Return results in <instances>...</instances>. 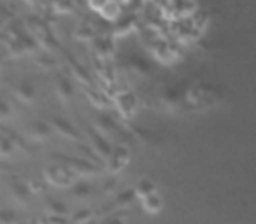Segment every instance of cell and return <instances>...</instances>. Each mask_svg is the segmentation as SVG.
I'll list each match as a JSON object with an SVG mask.
<instances>
[{"label":"cell","instance_id":"obj_3","mask_svg":"<svg viewBox=\"0 0 256 224\" xmlns=\"http://www.w3.org/2000/svg\"><path fill=\"white\" fill-rule=\"evenodd\" d=\"M12 95H14L22 103H26V105H32V103H36V100H37L36 88H34L32 82L26 81V79L16 82L14 88H12Z\"/></svg>","mask_w":256,"mask_h":224},{"label":"cell","instance_id":"obj_9","mask_svg":"<svg viewBox=\"0 0 256 224\" xmlns=\"http://www.w3.org/2000/svg\"><path fill=\"white\" fill-rule=\"evenodd\" d=\"M90 142H92V147L93 151H95L98 156H104L107 158L110 154V151H112V147H110V144L107 142V139H104L102 135H98L96 132H90Z\"/></svg>","mask_w":256,"mask_h":224},{"label":"cell","instance_id":"obj_18","mask_svg":"<svg viewBox=\"0 0 256 224\" xmlns=\"http://www.w3.org/2000/svg\"><path fill=\"white\" fill-rule=\"evenodd\" d=\"M86 95H88V98L92 100L93 105H96V107H107L109 105V102L106 100V96H104L100 91H96L95 88H90L88 91H86Z\"/></svg>","mask_w":256,"mask_h":224},{"label":"cell","instance_id":"obj_13","mask_svg":"<svg viewBox=\"0 0 256 224\" xmlns=\"http://www.w3.org/2000/svg\"><path fill=\"white\" fill-rule=\"evenodd\" d=\"M48 179L54 184H68L70 182V174L65 167H53L48 172Z\"/></svg>","mask_w":256,"mask_h":224},{"label":"cell","instance_id":"obj_14","mask_svg":"<svg viewBox=\"0 0 256 224\" xmlns=\"http://www.w3.org/2000/svg\"><path fill=\"white\" fill-rule=\"evenodd\" d=\"M74 37L79 40V42H93V39L96 37V33H95L93 25H90V23H81V25L76 28Z\"/></svg>","mask_w":256,"mask_h":224},{"label":"cell","instance_id":"obj_12","mask_svg":"<svg viewBox=\"0 0 256 224\" xmlns=\"http://www.w3.org/2000/svg\"><path fill=\"white\" fill-rule=\"evenodd\" d=\"M51 132H53V130H51L50 125H46V123L37 121V123H32V125H30V137H32L36 142H42V140L50 139Z\"/></svg>","mask_w":256,"mask_h":224},{"label":"cell","instance_id":"obj_19","mask_svg":"<svg viewBox=\"0 0 256 224\" xmlns=\"http://www.w3.org/2000/svg\"><path fill=\"white\" fill-rule=\"evenodd\" d=\"M14 151V144L9 137H6L4 133H0V156H11Z\"/></svg>","mask_w":256,"mask_h":224},{"label":"cell","instance_id":"obj_21","mask_svg":"<svg viewBox=\"0 0 256 224\" xmlns=\"http://www.w3.org/2000/svg\"><path fill=\"white\" fill-rule=\"evenodd\" d=\"M9 116H11V107L4 100H0V119H8Z\"/></svg>","mask_w":256,"mask_h":224},{"label":"cell","instance_id":"obj_5","mask_svg":"<svg viewBox=\"0 0 256 224\" xmlns=\"http://www.w3.org/2000/svg\"><path fill=\"white\" fill-rule=\"evenodd\" d=\"M50 128L54 130V132H56L60 137H64V139H68V140H81V135H79L78 130H76L74 126H72L68 121H65V119H58V118L51 119Z\"/></svg>","mask_w":256,"mask_h":224},{"label":"cell","instance_id":"obj_7","mask_svg":"<svg viewBox=\"0 0 256 224\" xmlns=\"http://www.w3.org/2000/svg\"><path fill=\"white\" fill-rule=\"evenodd\" d=\"M93 53L95 56L102 61V65H107V61L112 58V53H114V47H112V42L106 37L102 39H93Z\"/></svg>","mask_w":256,"mask_h":224},{"label":"cell","instance_id":"obj_20","mask_svg":"<svg viewBox=\"0 0 256 224\" xmlns=\"http://www.w3.org/2000/svg\"><path fill=\"white\" fill-rule=\"evenodd\" d=\"M107 2H109V0H88V5H90V9H92V11L100 12Z\"/></svg>","mask_w":256,"mask_h":224},{"label":"cell","instance_id":"obj_4","mask_svg":"<svg viewBox=\"0 0 256 224\" xmlns=\"http://www.w3.org/2000/svg\"><path fill=\"white\" fill-rule=\"evenodd\" d=\"M54 89H56V95L58 98L62 100L64 103H68L74 96V84L72 81L64 74H58L54 77Z\"/></svg>","mask_w":256,"mask_h":224},{"label":"cell","instance_id":"obj_11","mask_svg":"<svg viewBox=\"0 0 256 224\" xmlns=\"http://www.w3.org/2000/svg\"><path fill=\"white\" fill-rule=\"evenodd\" d=\"M121 12H123V5L118 4L116 0H109L98 14L102 16L106 21H118V19L121 18Z\"/></svg>","mask_w":256,"mask_h":224},{"label":"cell","instance_id":"obj_6","mask_svg":"<svg viewBox=\"0 0 256 224\" xmlns=\"http://www.w3.org/2000/svg\"><path fill=\"white\" fill-rule=\"evenodd\" d=\"M126 70L130 74L137 75V77H148L151 74V65L148 60H144L139 54H134V56L128 58L126 61Z\"/></svg>","mask_w":256,"mask_h":224},{"label":"cell","instance_id":"obj_16","mask_svg":"<svg viewBox=\"0 0 256 224\" xmlns=\"http://www.w3.org/2000/svg\"><path fill=\"white\" fill-rule=\"evenodd\" d=\"M34 63L40 68V70H54L58 67V61L54 60L51 54H36Z\"/></svg>","mask_w":256,"mask_h":224},{"label":"cell","instance_id":"obj_22","mask_svg":"<svg viewBox=\"0 0 256 224\" xmlns=\"http://www.w3.org/2000/svg\"><path fill=\"white\" fill-rule=\"evenodd\" d=\"M23 2H26V4L32 5V7H37V5L40 4V0H23Z\"/></svg>","mask_w":256,"mask_h":224},{"label":"cell","instance_id":"obj_17","mask_svg":"<svg viewBox=\"0 0 256 224\" xmlns=\"http://www.w3.org/2000/svg\"><path fill=\"white\" fill-rule=\"evenodd\" d=\"M134 26H136V19H134V18H124L123 21L116 26V30H114V37H124L126 33L132 32Z\"/></svg>","mask_w":256,"mask_h":224},{"label":"cell","instance_id":"obj_10","mask_svg":"<svg viewBox=\"0 0 256 224\" xmlns=\"http://www.w3.org/2000/svg\"><path fill=\"white\" fill-rule=\"evenodd\" d=\"M67 63H68V67H70L72 74H74L76 81L81 82V84H84V86H88V88H93V82H92V79H90V75H88V70H86L82 65H79L78 61L72 60V58H67Z\"/></svg>","mask_w":256,"mask_h":224},{"label":"cell","instance_id":"obj_8","mask_svg":"<svg viewBox=\"0 0 256 224\" xmlns=\"http://www.w3.org/2000/svg\"><path fill=\"white\" fill-rule=\"evenodd\" d=\"M128 160H130L128 151L124 147H118V149L110 151V154L107 156V165H109V168L112 172H120L126 167Z\"/></svg>","mask_w":256,"mask_h":224},{"label":"cell","instance_id":"obj_1","mask_svg":"<svg viewBox=\"0 0 256 224\" xmlns=\"http://www.w3.org/2000/svg\"><path fill=\"white\" fill-rule=\"evenodd\" d=\"M214 98V89L206 82H196L192 84L186 89L184 100L192 107H204L206 103H210V100Z\"/></svg>","mask_w":256,"mask_h":224},{"label":"cell","instance_id":"obj_2","mask_svg":"<svg viewBox=\"0 0 256 224\" xmlns=\"http://www.w3.org/2000/svg\"><path fill=\"white\" fill-rule=\"evenodd\" d=\"M114 105L124 119L132 118L137 110V96L128 89H120L114 96Z\"/></svg>","mask_w":256,"mask_h":224},{"label":"cell","instance_id":"obj_15","mask_svg":"<svg viewBox=\"0 0 256 224\" xmlns=\"http://www.w3.org/2000/svg\"><path fill=\"white\" fill-rule=\"evenodd\" d=\"M51 7H53L54 14H70L76 11L74 0H53Z\"/></svg>","mask_w":256,"mask_h":224}]
</instances>
